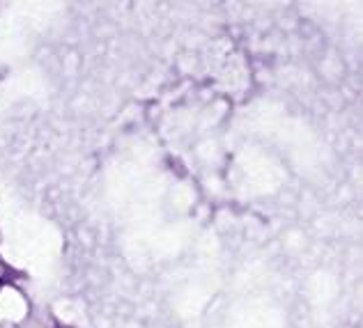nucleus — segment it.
I'll return each instance as SVG.
<instances>
[{
	"instance_id": "obj_1",
	"label": "nucleus",
	"mask_w": 363,
	"mask_h": 328,
	"mask_svg": "<svg viewBox=\"0 0 363 328\" xmlns=\"http://www.w3.org/2000/svg\"><path fill=\"white\" fill-rule=\"evenodd\" d=\"M0 287H3V281H0Z\"/></svg>"
}]
</instances>
